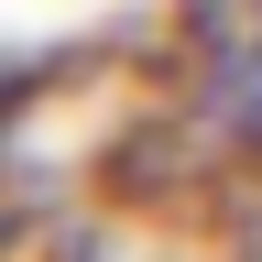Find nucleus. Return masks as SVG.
Segmentation results:
<instances>
[{
  "label": "nucleus",
  "mask_w": 262,
  "mask_h": 262,
  "mask_svg": "<svg viewBox=\"0 0 262 262\" xmlns=\"http://www.w3.org/2000/svg\"><path fill=\"white\" fill-rule=\"evenodd\" d=\"M186 131L219 164H262V22L251 11H196L186 33Z\"/></svg>",
  "instance_id": "nucleus-1"
}]
</instances>
